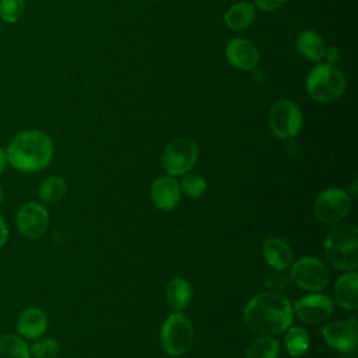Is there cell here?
I'll list each match as a JSON object with an SVG mask.
<instances>
[{
  "instance_id": "obj_1",
  "label": "cell",
  "mask_w": 358,
  "mask_h": 358,
  "mask_svg": "<svg viewBox=\"0 0 358 358\" xmlns=\"http://www.w3.org/2000/svg\"><path fill=\"white\" fill-rule=\"evenodd\" d=\"M291 302L281 294L263 291L255 295L243 309V323L259 336H275L285 331L292 322Z\"/></svg>"
},
{
  "instance_id": "obj_2",
  "label": "cell",
  "mask_w": 358,
  "mask_h": 358,
  "mask_svg": "<svg viewBox=\"0 0 358 358\" xmlns=\"http://www.w3.org/2000/svg\"><path fill=\"white\" fill-rule=\"evenodd\" d=\"M7 164L24 173L45 169L53 158V141L42 130L29 129L18 133L6 150Z\"/></svg>"
},
{
  "instance_id": "obj_3",
  "label": "cell",
  "mask_w": 358,
  "mask_h": 358,
  "mask_svg": "<svg viewBox=\"0 0 358 358\" xmlns=\"http://www.w3.org/2000/svg\"><path fill=\"white\" fill-rule=\"evenodd\" d=\"M329 263L341 271H355L358 267V229L351 224L331 228L323 242Z\"/></svg>"
},
{
  "instance_id": "obj_4",
  "label": "cell",
  "mask_w": 358,
  "mask_h": 358,
  "mask_svg": "<svg viewBox=\"0 0 358 358\" xmlns=\"http://www.w3.org/2000/svg\"><path fill=\"white\" fill-rule=\"evenodd\" d=\"M344 74L331 64H316L306 77V91L309 96L319 103L337 101L345 91Z\"/></svg>"
},
{
  "instance_id": "obj_5",
  "label": "cell",
  "mask_w": 358,
  "mask_h": 358,
  "mask_svg": "<svg viewBox=\"0 0 358 358\" xmlns=\"http://www.w3.org/2000/svg\"><path fill=\"white\" fill-rule=\"evenodd\" d=\"M159 340L162 350L168 355L179 357L186 354L193 343L192 322L182 312L171 313L162 324Z\"/></svg>"
},
{
  "instance_id": "obj_6",
  "label": "cell",
  "mask_w": 358,
  "mask_h": 358,
  "mask_svg": "<svg viewBox=\"0 0 358 358\" xmlns=\"http://www.w3.org/2000/svg\"><path fill=\"white\" fill-rule=\"evenodd\" d=\"M199 157L197 145L190 138H175L169 141L161 155V164L171 176L187 173L196 164Z\"/></svg>"
},
{
  "instance_id": "obj_7",
  "label": "cell",
  "mask_w": 358,
  "mask_h": 358,
  "mask_svg": "<svg viewBox=\"0 0 358 358\" xmlns=\"http://www.w3.org/2000/svg\"><path fill=\"white\" fill-rule=\"evenodd\" d=\"M351 208L348 192L337 187H330L319 193L315 200L313 211L316 218L326 225H336L343 221Z\"/></svg>"
},
{
  "instance_id": "obj_8",
  "label": "cell",
  "mask_w": 358,
  "mask_h": 358,
  "mask_svg": "<svg viewBox=\"0 0 358 358\" xmlns=\"http://www.w3.org/2000/svg\"><path fill=\"white\" fill-rule=\"evenodd\" d=\"M303 124V116L296 103L289 99L277 101L268 112V126L278 138L295 137Z\"/></svg>"
},
{
  "instance_id": "obj_9",
  "label": "cell",
  "mask_w": 358,
  "mask_h": 358,
  "mask_svg": "<svg viewBox=\"0 0 358 358\" xmlns=\"http://www.w3.org/2000/svg\"><path fill=\"white\" fill-rule=\"evenodd\" d=\"M291 281L309 292H319L329 284V270L316 257H302L291 267Z\"/></svg>"
},
{
  "instance_id": "obj_10",
  "label": "cell",
  "mask_w": 358,
  "mask_h": 358,
  "mask_svg": "<svg viewBox=\"0 0 358 358\" xmlns=\"http://www.w3.org/2000/svg\"><path fill=\"white\" fill-rule=\"evenodd\" d=\"M49 211L38 201H27L15 213V225L18 232L27 239L41 238L49 227Z\"/></svg>"
},
{
  "instance_id": "obj_11",
  "label": "cell",
  "mask_w": 358,
  "mask_h": 358,
  "mask_svg": "<svg viewBox=\"0 0 358 358\" xmlns=\"http://www.w3.org/2000/svg\"><path fill=\"white\" fill-rule=\"evenodd\" d=\"M292 310H295L302 322L313 324L327 320L333 315L334 303L330 296L320 292H312L296 299Z\"/></svg>"
},
{
  "instance_id": "obj_12",
  "label": "cell",
  "mask_w": 358,
  "mask_h": 358,
  "mask_svg": "<svg viewBox=\"0 0 358 358\" xmlns=\"http://www.w3.org/2000/svg\"><path fill=\"white\" fill-rule=\"evenodd\" d=\"M324 341L341 352H350L357 345V319L348 317L340 322L327 323L322 327Z\"/></svg>"
},
{
  "instance_id": "obj_13",
  "label": "cell",
  "mask_w": 358,
  "mask_h": 358,
  "mask_svg": "<svg viewBox=\"0 0 358 358\" xmlns=\"http://www.w3.org/2000/svg\"><path fill=\"white\" fill-rule=\"evenodd\" d=\"M227 60L238 70H255L260 60L257 46L246 38H234L225 48Z\"/></svg>"
},
{
  "instance_id": "obj_14",
  "label": "cell",
  "mask_w": 358,
  "mask_h": 358,
  "mask_svg": "<svg viewBox=\"0 0 358 358\" xmlns=\"http://www.w3.org/2000/svg\"><path fill=\"white\" fill-rule=\"evenodd\" d=\"M180 193L179 182L171 175L159 176L151 186L152 204L162 211L173 210L180 200Z\"/></svg>"
},
{
  "instance_id": "obj_15",
  "label": "cell",
  "mask_w": 358,
  "mask_h": 358,
  "mask_svg": "<svg viewBox=\"0 0 358 358\" xmlns=\"http://www.w3.org/2000/svg\"><path fill=\"white\" fill-rule=\"evenodd\" d=\"M263 257L274 271H284L294 260L291 246L278 236H270L263 242Z\"/></svg>"
},
{
  "instance_id": "obj_16",
  "label": "cell",
  "mask_w": 358,
  "mask_h": 358,
  "mask_svg": "<svg viewBox=\"0 0 358 358\" xmlns=\"http://www.w3.org/2000/svg\"><path fill=\"white\" fill-rule=\"evenodd\" d=\"M46 329V313L36 306L24 309L17 319V333L24 340H35L38 337H42Z\"/></svg>"
},
{
  "instance_id": "obj_17",
  "label": "cell",
  "mask_w": 358,
  "mask_h": 358,
  "mask_svg": "<svg viewBox=\"0 0 358 358\" xmlns=\"http://www.w3.org/2000/svg\"><path fill=\"white\" fill-rule=\"evenodd\" d=\"M334 298L338 306L345 310L358 308V274L357 271H345L338 277L334 285Z\"/></svg>"
},
{
  "instance_id": "obj_18",
  "label": "cell",
  "mask_w": 358,
  "mask_h": 358,
  "mask_svg": "<svg viewBox=\"0 0 358 358\" xmlns=\"http://www.w3.org/2000/svg\"><path fill=\"white\" fill-rule=\"evenodd\" d=\"M296 49L306 60L317 63L324 57L326 45L323 38L317 32L312 29H305L299 32L296 38Z\"/></svg>"
},
{
  "instance_id": "obj_19",
  "label": "cell",
  "mask_w": 358,
  "mask_h": 358,
  "mask_svg": "<svg viewBox=\"0 0 358 358\" xmlns=\"http://www.w3.org/2000/svg\"><path fill=\"white\" fill-rule=\"evenodd\" d=\"M165 298L173 312H182L192 299V285L183 277H173L166 288Z\"/></svg>"
},
{
  "instance_id": "obj_20",
  "label": "cell",
  "mask_w": 358,
  "mask_h": 358,
  "mask_svg": "<svg viewBox=\"0 0 358 358\" xmlns=\"http://www.w3.org/2000/svg\"><path fill=\"white\" fill-rule=\"evenodd\" d=\"M256 17V8L252 3L239 1L232 4L224 14V22L229 29L241 31L248 28Z\"/></svg>"
},
{
  "instance_id": "obj_21",
  "label": "cell",
  "mask_w": 358,
  "mask_h": 358,
  "mask_svg": "<svg viewBox=\"0 0 358 358\" xmlns=\"http://www.w3.org/2000/svg\"><path fill=\"white\" fill-rule=\"evenodd\" d=\"M287 334L284 337V348L287 354L292 358H298L306 354L309 348V334L301 326H292L287 329Z\"/></svg>"
},
{
  "instance_id": "obj_22",
  "label": "cell",
  "mask_w": 358,
  "mask_h": 358,
  "mask_svg": "<svg viewBox=\"0 0 358 358\" xmlns=\"http://www.w3.org/2000/svg\"><path fill=\"white\" fill-rule=\"evenodd\" d=\"M0 358H31L27 341L18 334L0 336Z\"/></svg>"
},
{
  "instance_id": "obj_23",
  "label": "cell",
  "mask_w": 358,
  "mask_h": 358,
  "mask_svg": "<svg viewBox=\"0 0 358 358\" xmlns=\"http://www.w3.org/2000/svg\"><path fill=\"white\" fill-rule=\"evenodd\" d=\"M280 344L273 336H260L246 348L245 358H278Z\"/></svg>"
},
{
  "instance_id": "obj_24",
  "label": "cell",
  "mask_w": 358,
  "mask_h": 358,
  "mask_svg": "<svg viewBox=\"0 0 358 358\" xmlns=\"http://www.w3.org/2000/svg\"><path fill=\"white\" fill-rule=\"evenodd\" d=\"M66 190H67V185L62 176H49L41 183L38 189V196L43 203L53 204L63 199V196L66 194Z\"/></svg>"
},
{
  "instance_id": "obj_25",
  "label": "cell",
  "mask_w": 358,
  "mask_h": 358,
  "mask_svg": "<svg viewBox=\"0 0 358 358\" xmlns=\"http://www.w3.org/2000/svg\"><path fill=\"white\" fill-rule=\"evenodd\" d=\"M60 352L59 343L52 337H38L29 347L32 358H56Z\"/></svg>"
},
{
  "instance_id": "obj_26",
  "label": "cell",
  "mask_w": 358,
  "mask_h": 358,
  "mask_svg": "<svg viewBox=\"0 0 358 358\" xmlns=\"http://www.w3.org/2000/svg\"><path fill=\"white\" fill-rule=\"evenodd\" d=\"M180 192H183L190 199H199L206 193L207 182L203 176L197 173H185L180 182Z\"/></svg>"
},
{
  "instance_id": "obj_27",
  "label": "cell",
  "mask_w": 358,
  "mask_h": 358,
  "mask_svg": "<svg viewBox=\"0 0 358 358\" xmlns=\"http://www.w3.org/2000/svg\"><path fill=\"white\" fill-rule=\"evenodd\" d=\"M25 8L24 0H0V18L6 22H17Z\"/></svg>"
},
{
  "instance_id": "obj_28",
  "label": "cell",
  "mask_w": 358,
  "mask_h": 358,
  "mask_svg": "<svg viewBox=\"0 0 358 358\" xmlns=\"http://www.w3.org/2000/svg\"><path fill=\"white\" fill-rule=\"evenodd\" d=\"M289 275H287L285 273L282 271H275L274 274H271L264 285H266V291H270V292H275V294H281L284 289H287V287L289 285Z\"/></svg>"
},
{
  "instance_id": "obj_29",
  "label": "cell",
  "mask_w": 358,
  "mask_h": 358,
  "mask_svg": "<svg viewBox=\"0 0 358 358\" xmlns=\"http://www.w3.org/2000/svg\"><path fill=\"white\" fill-rule=\"evenodd\" d=\"M288 0H255V4L263 11H274L282 7Z\"/></svg>"
},
{
  "instance_id": "obj_30",
  "label": "cell",
  "mask_w": 358,
  "mask_h": 358,
  "mask_svg": "<svg viewBox=\"0 0 358 358\" xmlns=\"http://www.w3.org/2000/svg\"><path fill=\"white\" fill-rule=\"evenodd\" d=\"M326 59V63L327 64H331V66H336V63L338 62L340 59V49L337 46H331V48H326V52H324V57Z\"/></svg>"
},
{
  "instance_id": "obj_31",
  "label": "cell",
  "mask_w": 358,
  "mask_h": 358,
  "mask_svg": "<svg viewBox=\"0 0 358 358\" xmlns=\"http://www.w3.org/2000/svg\"><path fill=\"white\" fill-rule=\"evenodd\" d=\"M7 239H8V228H7L4 218L0 214V248L6 245Z\"/></svg>"
},
{
  "instance_id": "obj_32",
  "label": "cell",
  "mask_w": 358,
  "mask_h": 358,
  "mask_svg": "<svg viewBox=\"0 0 358 358\" xmlns=\"http://www.w3.org/2000/svg\"><path fill=\"white\" fill-rule=\"evenodd\" d=\"M7 166V157H6V151L0 147V173H3V171Z\"/></svg>"
},
{
  "instance_id": "obj_33",
  "label": "cell",
  "mask_w": 358,
  "mask_h": 358,
  "mask_svg": "<svg viewBox=\"0 0 358 358\" xmlns=\"http://www.w3.org/2000/svg\"><path fill=\"white\" fill-rule=\"evenodd\" d=\"M3 196H4V193H3V187L0 186V204L3 203Z\"/></svg>"
}]
</instances>
